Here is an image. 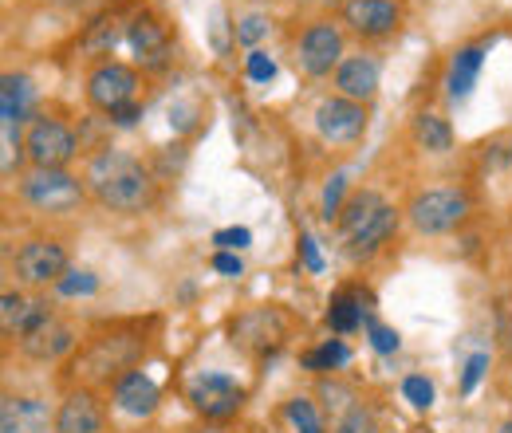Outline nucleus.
Wrapping results in <instances>:
<instances>
[{"label":"nucleus","instance_id":"obj_1","mask_svg":"<svg viewBox=\"0 0 512 433\" xmlns=\"http://www.w3.org/2000/svg\"><path fill=\"white\" fill-rule=\"evenodd\" d=\"M83 182L99 205H107L115 213H142L154 205V178L127 150H111V146L99 150L87 162Z\"/></svg>","mask_w":512,"mask_h":433},{"label":"nucleus","instance_id":"obj_2","mask_svg":"<svg viewBox=\"0 0 512 433\" xmlns=\"http://www.w3.org/2000/svg\"><path fill=\"white\" fill-rule=\"evenodd\" d=\"M335 229L351 256H375L398 233V209L375 189H359L335 217Z\"/></svg>","mask_w":512,"mask_h":433},{"label":"nucleus","instance_id":"obj_3","mask_svg":"<svg viewBox=\"0 0 512 433\" xmlns=\"http://www.w3.org/2000/svg\"><path fill=\"white\" fill-rule=\"evenodd\" d=\"M146 339L134 331H107L95 335L79 355H75V374H83L87 382H119L123 374L134 371V363L142 359Z\"/></svg>","mask_w":512,"mask_h":433},{"label":"nucleus","instance_id":"obj_4","mask_svg":"<svg viewBox=\"0 0 512 433\" xmlns=\"http://www.w3.org/2000/svg\"><path fill=\"white\" fill-rule=\"evenodd\" d=\"M469 213H473V197L461 186H430L414 193L406 205V217L422 237H442V233L461 229Z\"/></svg>","mask_w":512,"mask_h":433},{"label":"nucleus","instance_id":"obj_5","mask_svg":"<svg viewBox=\"0 0 512 433\" xmlns=\"http://www.w3.org/2000/svg\"><path fill=\"white\" fill-rule=\"evenodd\" d=\"M20 197L32 209H40V213H71V209L83 205L87 182L71 178L67 170H40V166H32L20 178Z\"/></svg>","mask_w":512,"mask_h":433},{"label":"nucleus","instance_id":"obj_6","mask_svg":"<svg viewBox=\"0 0 512 433\" xmlns=\"http://www.w3.org/2000/svg\"><path fill=\"white\" fill-rule=\"evenodd\" d=\"M24 154H28V162L40 166V170H64L67 162L79 154L75 130L67 123H60V119L40 115V119H32L28 134H24Z\"/></svg>","mask_w":512,"mask_h":433},{"label":"nucleus","instance_id":"obj_7","mask_svg":"<svg viewBox=\"0 0 512 433\" xmlns=\"http://www.w3.org/2000/svg\"><path fill=\"white\" fill-rule=\"evenodd\" d=\"M288 315L280 308H253L233 319V343L253 355H272L288 343Z\"/></svg>","mask_w":512,"mask_h":433},{"label":"nucleus","instance_id":"obj_8","mask_svg":"<svg viewBox=\"0 0 512 433\" xmlns=\"http://www.w3.org/2000/svg\"><path fill=\"white\" fill-rule=\"evenodd\" d=\"M134 95H138V71L130 63L103 60L87 75V103L103 115H115L119 107L134 103Z\"/></svg>","mask_w":512,"mask_h":433},{"label":"nucleus","instance_id":"obj_9","mask_svg":"<svg viewBox=\"0 0 512 433\" xmlns=\"http://www.w3.org/2000/svg\"><path fill=\"white\" fill-rule=\"evenodd\" d=\"M190 406L201 418H209V422H225V418L241 414L245 386L237 378H229V374H217V371L197 374L190 382Z\"/></svg>","mask_w":512,"mask_h":433},{"label":"nucleus","instance_id":"obj_10","mask_svg":"<svg viewBox=\"0 0 512 433\" xmlns=\"http://www.w3.org/2000/svg\"><path fill=\"white\" fill-rule=\"evenodd\" d=\"M296 60H300V67H304V75H312V79L331 75L339 63L347 60V56H343V32H339V24H331V20L308 24L304 36H300Z\"/></svg>","mask_w":512,"mask_h":433},{"label":"nucleus","instance_id":"obj_11","mask_svg":"<svg viewBox=\"0 0 512 433\" xmlns=\"http://www.w3.org/2000/svg\"><path fill=\"white\" fill-rule=\"evenodd\" d=\"M16 276L24 284H32V288L60 284L67 276V248L60 241H48V237L24 241L16 248Z\"/></svg>","mask_w":512,"mask_h":433},{"label":"nucleus","instance_id":"obj_12","mask_svg":"<svg viewBox=\"0 0 512 433\" xmlns=\"http://www.w3.org/2000/svg\"><path fill=\"white\" fill-rule=\"evenodd\" d=\"M316 130H320L323 142L331 146H347V142H359L367 134V107L363 103H351L343 95H331L316 107Z\"/></svg>","mask_w":512,"mask_h":433},{"label":"nucleus","instance_id":"obj_13","mask_svg":"<svg viewBox=\"0 0 512 433\" xmlns=\"http://www.w3.org/2000/svg\"><path fill=\"white\" fill-rule=\"evenodd\" d=\"M339 20L363 40H383L402 24V8L394 0H343Z\"/></svg>","mask_w":512,"mask_h":433},{"label":"nucleus","instance_id":"obj_14","mask_svg":"<svg viewBox=\"0 0 512 433\" xmlns=\"http://www.w3.org/2000/svg\"><path fill=\"white\" fill-rule=\"evenodd\" d=\"M127 44L142 71H162V67L170 63V32H166L162 20L150 16V12H142V16L130 20Z\"/></svg>","mask_w":512,"mask_h":433},{"label":"nucleus","instance_id":"obj_15","mask_svg":"<svg viewBox=\"0 0 512 433\" xmlns=\"http://www.w3.org/2000/svg\"><path fill=\"white\" fill-rule=\"evenodd\" d=\"M379 83H383V67L375 56H347L335 67V95H343L351 103L367 107L379 95Z\"/></svg>","mask_w":512,"mask_h":433},{"label":"nucleus","instance_id":"obj_16","mask_svg":"<svg viewBox=\"0 0 512 433\" xmlns=\"http://www.w3.org/2000/svg\"><path fill=\"white\" fill-rule=\"evenodd\" d=\"M56 430V414L48 402L28 394H4L0 402V433H48Z\"/></svg>","mask_w":512,"mask_h":433},{"label":"nucleus","instance_id":"obj_17","mask_svg":"<svg viewBox=\"0 0 512 433\" xmlns=\"http://www.w3.org/2000/svg\"><path fill=\"white\" fill-rule=\"evenodd\" d=\"M103 430V406L91 390H71L56 410V433H99Z\"/></svg>","mask_w":512,"mask_h":433},{"label":"nucleus","instance_id":"obj_18","mask_svg":"<svg viewBox=\"0 0 512 433\" xmlns=\"http://www.w3.org/2000/svg\"><path fill=\"white\" fill-rule=\"evenodd\" d=\"M158 402H162V390H158V382L150 374L130 371L115 382V406L130 418H150L158 410Z\"/></svg>","mask_w":512,"mask_h":433},{"label":"nucleus","instance_id":"obj_19","mask_svg":"<svg viewBox=\"0 0 512 433\" xmlns=\"http://www.w3.org/2000/svg\"><path fill=\"white\" fill-rule=\"evenodd\" d=\"M75 347V331L60 323L56 315L44 323V327H36L32 335H24L20 339V351L28 355V359H36V363H52V359H60Z\"/></svg>","mask_w":512,"mask_h":433},{"label":"nucleus","instance_id":"obj_20","mask_svg":"<svg viewBox=\"0 0 512 433\" xmlns=\"http://www.w3.org/2000/svg\"><path fill=\"white\" fill-rule=\"evenodd\" d=\"M481 63H485V48H477V44L453 52V60H449V67H446V95L453 99V103L469 99V91L477 87Z\"/></svg>","mask_w":512,"mask_h":433},{"label":"nucleus","instance_id":"obj_21","mask_svg":"<svg viewBox=\"0 0 512 433\" xmlns=\"http://www.w3.org/2000/svg\"><path fill=\"white\" fill-rule=\"evenodd\" d=\"M32 107H36V87H32V79L8 71V75L0 79V119L20 126L24 119H32Z\"/></svg>","mask_w":512,"mask_h":433},{"label":"nucleus","instance_id":"obj_22","mask_svg":"<svg viewBox=\"0 0 512 433\" xmlns=\"http://www.w3.org/2000/svg\"><path fill=\"white\" fill-rule=\"evenodd\" d=\"M410 130H414V142L422 150H430V154H449L453 150V126L442 115H434V111H418Z\"/></svg>","mask_w":512,"mask_h":433},{"label":"nucleus","instance_id":"obj_23","mask_svg":"<svg viewBox=\"0 0 512 433\" xmlns=\"http://www.w3.org/2000/svg\"><path fill=\"white\" fill-rule=\"evenodd\" d=\"M367 323V311H363V300L355 292H335L331 304H327V327L335 335H351Z\"/></svg>","mask_w":512,"mask_h":433},{"label":"nucleus","instance_id":"obj_24","mask_svg":"<svg viewBox=\"0 0 512 433\" xmlns=\"http://www.w3.org/2000/svg\"><path fill=\"white\" fill-rule=\"evenodd\" d=\"M123 28H119V16H99L95 24H87V32L79 36V48L83 56H111L115 44H119Z\"/></svg>","mask_w":512,"mask_h":433},{"label":"nucleus","instance_id":"obj_25","mask_svg":"<svg viewBox=\"0 0 512 433\" xmlns=\"http://www.w3.org/2000/svg\"><path fill=\"white\" fill-rule=\"evenodd\" d=\"M347 363H351V351H347L343 339H327L316 351L304 355V367H308V371H339V367H347Z\"/></svg>","mask_w":512,"mask_h":433},{"label":"nucleus","instance_id":"obj_26","mask_svg":"<svg viewBox=\"0 0 512 433\" xmlns=\"http://www.w3.org/2000/svg\"><path fill=\"white\" fill-rule=\"evenodd\" d=\"M284 418L292 422V430L296 433H327L323 430L320 410H316V402H312V398H292V402L284 406Z\"/></svg>","mask_w":512,"mask_h":433},{"label":"nucleus","instance_id":"obj_27","mask_svg":"<svg viewBox=\"0 0 512 433\" xmlns=\"http://www.w3.org/2000/svg\"><path fill=\"white\" fill-rule=\"evenodd\" d=\"M268 32H272V20H268L264 12H249V16H241V20H237V28H233L237 44H241V48H253V52Z\"/></svg>","mask_w":512,"mask_h":433},{"label":"nucleus","instance_id":"obj_28","mask_svg":"<svg viewBox=\"0 0 512 433\" xmlns=\"http://www.w3.org/2000/svg\"><path fill=\"white\" fill-rule=\"evenodd\" d=\"M343 205H347V174H331L327 186H323V197H320L323 221H335Z\"/></svg>","mask_w":512,"mask_h":433},{"label":"nucleus","instance_id":"obj_29","mask_svg":"<svg viewBox=\"0 0 512 433\" xmlns=\"http://www.w3.org/2000/svg\"><path fill=\"white\" fill-rule=\"evenodd\" d=\"M60 296H95L99 292V276L87 268H67V276L56 284Z\"/></svg>","mask_w":512,"mask_h":433},{"label":"nucleus","instance_id":"obj_30","mask_svg":"<svg viewBox=\"0 0 512 433\" xmlns=\"http://www.w3.org/2000/svg\"><path fill=\"white\" fill-rule=\"evenodd\" d=\"M402 398L414 410H430L434 406V382L426 374H410V378H402Z\"/></svg>","mask_w":512,"mask_h":433},{"label":"nucleus","instance_id":"obj_31","mask_svg":"<svg viewBox=\"0 0 512 433\" xmlns=\"http://www.w3.org/2000/svg\"><path fill=\"white\" fill-rule=\"evenodd\" d=\"M331 433H379V422H375V414L359 402V406H351V410L331 426Z\"/></svg>","mask_w":512,"mask_h":433},{"label":"nucleus","instance_id":"obj_32","mask_svg":"<svg viewBox=\"0 0 512 433\" xmlns=\"http://www.w3.org/2000/svg\"><path fill=\"white\" fill-rule=\"evenodd\" d=\"M320 398H323V406H327V410L335 414V422H339V418H343V414H347L351 406H359V402H355V394H351L347 386H335V382H323V386H320Z\"/></svg>","mask_w":512,"mask_h":433},{"label":"nucleus","instance_id":"obj_33","mask_svg":"<svg viewBox=\"0 0 512 433\" xmlns=\"http://www.w3.org/2000/svg\"><path fill=\"white\" fill-rule=\"evenodd\" d=\"M363 327H367V335H371V347H375L379 355H394V351L402 347L398 331H394V327H386V323H375L371 315H367V323H363Z\"/></svg>","mask_w":512,"mask_h":433},{"label":"nucleus","instance_id":"obj_34","mask_svg":"<svg viewBox=\"0 0 512 433\" xmlns=\"http://www.w3.org/2000/svg\"><path fill=\"white\" fill-rule=\"evenodd\" d=\"M213 245H217V252H241V248L253 245V233H249L245 225H233V229H217V233H213Z\"/></svg>","mask_w":512,"mask_h":433},{"label":"nucleus","instance_id":"obj_35","mask_svg":"<svg viewBox=\"0 0 512 433\" xmlns=\"http://www.w3.org/2000/svg\"><path fill=\"white\" fill-rule=\"evenodd\" d=\"M485 371H489V355L481 351V355H473V359L465 363V374H461V394H473V390H477V382L485 378Z\"/></svg>","mask_w":512,"mask_h":433},{"label":"nucleus","instance_id":"obj_36","mask_svg":"<svg viewBox=\"0 0 512 433\" xmlns=\"http://www.w3.org/2000/svg\"><path fill=\"white\" fill-rule=\"evenodd\" d=\"M249 79H256V83H268V79H276V60L272 56H264L260 48L256 52H249Z\"/></svg>","mask_w":512,"mask_h":433},{"label":"nucleus","instance_id":"obj_37","mask_svg":"<svg viewBox=\"0 0 512 433\" xmlns=\"http://www.w3.org/2000/svg\"><path fill=\"white\" fill-rule=\"evenodd\" d=\"M0 304H4V311H0V315H4V331L12 335V327H16V319H20V311H24L28 300H24L20 292H4V300H0Z\"/></svg>","mask_w":512,"mask_h":433},{"label":"nucleus","instance_id":"obj_38","mask_svg":"<svg viewBox=\"0 0 512 433\" xmlns=\"http://www.w3.org/2000/svg\"><path fill=\"white\" fill-rule=\"evenodd\" d=\"M300 256H304L308 272H323V256H320V248H316V237H312V233H300Z\"/></svg>","mask_w":512,"mask_h":433},{"label":"nucleus","instance_id":"obj_39","mask_svg":"<svg viewBox=\"0 0 512 433\" xmlns=\"http://www.w3.org/2000/svg\"><path fill=\"white\" fill-rule=\"evenodd\" d=\"M213 268H217L221 276H241V272H245V264H241L237 252H213Z\"/></svg>","mask_w":512,"mask_h":433},{"label":"nucleus","instance_id":"obj_40","mask_svg":"<svg viewBox=\"0 0 512 433\" xmlns=\"http://www.w3.org/2000/svg\"><path fill=\"white\" fill-rule=\"evenodd\" d=\"M138 119H142V107H138V103H127V107H119V111L111 115V123L115 126H134Z\"/></svg>","mask_w":512,"mask_h":433},{"label":"nucleus","instance_id":"obj_41","mask_svg":"<svg viewBox=\"0 0 512 433\" xmlns=\"http://www.w3.org/2000/svg\"><path fill=\"white\" fill-rule=\"evenodd\" d=\"M44 4H52V8H75V4H83V0H44Z\"/></svg>","mask_w":512,"mask_h":433},{"label":"nucleus","instance_id":"obj_42","mask_svg":"<svg viewBox=\"0 0 512 433\" xmlns=\"http://www.w3.org/2000/svg\"><path fill=\"white\" fill-rule=\"evenodd\" d=\"M497 433H512V418H509V422H501V430H497Z\"/></svg>","mask_w":512,"mask_h":433},{"label":"nucleus","instance_id":"obj_43","mask_svg":"<svg viewBox=\"0 0 512 433\" xmlns=\"http://www.w3.org/2000/svg\"><path fill=\"white\" fill-rule=\"evenodd\" d=\"M201 433H225V430H217V426H213V430H201Z\"/></svg>","mask_w":512,"mask_h":433}]
</instances>
